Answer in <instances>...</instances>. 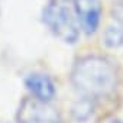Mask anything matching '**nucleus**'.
Listing matches in <instances>:
<instances>
[{"mask_svg":"<svg viewBox=\"0 0 123 123\" xmlns=\"http://www.w3.org/2000/svg\"><path fill=\"white\" fill-rule=\"evenodd\" d=\"M110 123H123V122H122V120H111Z\"/></svg>","mask_w":123,"mask_h":123,"instance_id":"obj_9","label":"nucleus"},{"mask_svg":"<svg viewBox=\"0 0 123 123\" xmlns=\"http://www.w3.org/2000/svg\"><path fill=\"white\" fill-rule=\"evenodd\" d=\"M103 42L107 48H119L123 45V29L122 26H114L110 25L104 31L103 35Z\"/></svg>","mask_w":123,"mask_h":123,"instance_id":"obj_6","label":"nucleus"},{"mask_svg":"<svg viewBox=\"0 0 123 123\" xmlns=\"http://www.w3.org/2000/svg\"><path fill=\"white\" fill-rule=\"evenodd\" d=\"M0 123H6V122H0Z\"/></svg>","mask_w":123,"mask_h":123,"instance_id":"obj_10","label":"nucleus"},{"mask_svg":"<svg viewBox=\"0 0 123 123\" xmlns=\"http://www.w3.org/2000/svg\"><path fill=\"white\" fill-rule=\"evenodd\" d=\"M73 84L86 97H101L116 87V71L109 61L100 56H86L73 70Z\"/></svg>","mask_w":123,"mask_h":123,"instance_id":"obj_1","label":"nucleus"},{"mask_svg":"<svg viewBox=\"0 0 123 123\" xmlns=\"http://www.w3.org/2000/svg\"><path fill=\"white\" fill-rule=\"evenodd\" d=\"M78 20L86 33H94L98 28L101 3L100 0H74Z\"/></svg>","mask_w":123,"mask_h":123,"instance_id":"obj_4","label":"nucleus"},{"mask_svg":"<svg viewBox=\"0 0 123 123\" xmlns=\"http://www.w3.org/2000/svg\"><path fill=\"white\" fill-rule=\"evenodd\" d=\"M18 123H58L59 114L55 107L38 98H25L16 113Z\"/></svg>","mask_w":123,"mask_h":123,"instance_id":"obj_3","label":"nucleus"},{"mask_svg":"<svg viewBox=\"0 0 123 123\" xmlns=\"http://www.w3.org/2000/svg\"><path fill=\"white\" fill-rule=\"evenodd\" d=\"M25 84L28 90L32 93V96L41 101L49 103L55 96V86L52 80L45 74H39V73L31 74L26 77Z\"/></svg>","mask_w":123,"mask_h":123,"instance_id":"obj_5","label":"nucleus"},{"mask_svg":"<svg viewBox=\"0 0 123 123\" xmlns=\"http://www.w3.org/2000/svg\"><path fill=\"white\" fill-rule=\"evenodd\" d=\"M43 22L51 32L65 43H75L78 39V25L73 12L59 3H49L43 9Z\"/></svg>","mask_w":123,"mask_h":123,"instance_id":"obj_2","label":"nucleus"},{"mask_svg":"<svg viewBox=\"0 0 123 123\" xmlns=\"http://www.w3.org/2000/svg\"><path fill=\"white\" fill-rule=\"evenodd\" d=\"M91 111L93 110H91V106H90L88 101L77 103L74 106V109H73V113H74V116H75L77 120H86V119H88L90 114H91Z\"/></svg>","mask_w":123,"mask_h":123,"instance_id":"obj_7","label":"nucleus"},{"mask_svg":"<svg viewBox=\"0 0 123 123\" xmlns=\"http://www.w3.org/2000/svg\"><path fill=\"white\" fill-rule=\"evenodd\" d=\"M111 15H113V18L119 22V25H120L122 29H123V2H117V3L113 6Z\"/></svg>","mask_w":123,"mask_h":123,"instance_id":"obj_8","label":"nucleus"}]
</instances>
